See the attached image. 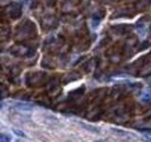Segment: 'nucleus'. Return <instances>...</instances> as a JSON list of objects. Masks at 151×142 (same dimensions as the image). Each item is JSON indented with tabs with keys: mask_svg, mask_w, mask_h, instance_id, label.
I'll use <instances>...</instances> for the list:
<instances>
[{
	"mask_svg": "<svg viewBox=\"0 0 151 142\" xmlns=\"http://www.w3.org/2000/svg\"><path fill=\"white\" fill-rule=\"evenodd\" d=\"M13 106L16 108L17 110L20 111H30L34 108V105L32 103H28V102H17L13 104Z\"/></svg>",
	"mask_w": 151,
	"mask_h": 142,
	"instance_id": "nucleus-1",
	"label": "nucleus"
},
{
	"mask_svg": "<svg viewBox=\"0 0 151 142\" xmlns=\"http://www.w3.org/2000/svg\"><path fill=\"white\" fill-rule=\"evenodd\" d=\"M79 125L82 127L83 129L87 130L88 132H91L93 134H99L100 133V130H99L97 127H95L94 125H91V124H88L86 122H82V121H79Z\"/></svg>",
	"mask_w": 151,
	"mask_h": 142,
	"instance_id": "nucleus-2",
	"label": "nucleus"
},
{
	"mask_svg": "<svg viewBox=\"0 0 151 142\" xmlns=\"http://www.w3.org/2000/svg\"><path fill=\"white\" fill-rule=\"evenodd\" d=\"M0 142H12V137L8 134H0Z\"/></svg>",
	"mask_w": 151,
	"mask_h": 142,
	"instance_id": "nucleus-3",
	"label": "nucleus"
},
{
	"mask_svg": "<svg viewBox=\"0 0 151 142\" xmlns=\"http://www.w3.org/2000/svg\"><path fill=\"white\" fill-rule=\"evenodd\" d=\"M12 133L15 134V136H19V137H26V134L24 132H22V131L18 130V129H12Z\"/></svg>",
	"mask_w": 151,
	"mask_h": 142,
	"instance_id": "nucleus-4",
	"label": "nucleus"
},
{
	"mask_svg": "<svg viewBox=\"0 0 151 142\" xmlns=\"http://www.w3.org/2000/svg\"><path fill=\"white\" fill-rule=\"evenodd\" d=\"M143 100H151V92H145V94L143 95Z\"/></svg>",
	"mask_w": 151,
	"mask_h": 142,
	"instance_id": "nucleus-5",
	"label": "nucleus"
},
{
	"mask_svg": "<svg viewBox=\"0 0 151 142\" xmlns=\"http://www.w3.org/2000/svg\"><path fill=\"white\" fill-rule=\"evenodd\" d=\"M95 142H106V141H102V140H99V141H95Z\"/></svg>",
	"mask_w": 151,
	"mask_h": 142,
	"instance_id": "nucleus-6",
	"label": "nucleus"
}]
</instances>
